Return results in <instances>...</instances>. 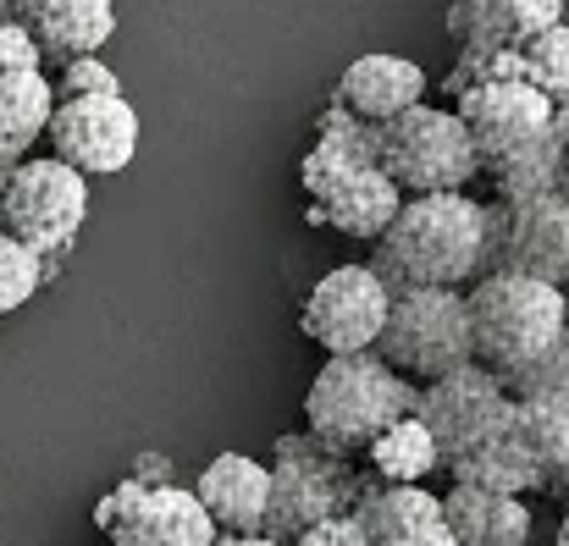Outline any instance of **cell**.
Wrapping results in <instances>:
<instances>
[{"label": "cell", "instance_id": "6da1fadb", "mask_svg": "<svg viewBox=\"0 0 569 546\" xmlns=\"http://www.w3.org/2000/svg\"><path fill=\"white\" fill-rule=\"evenodd\" d=\"M481 243L487 215L470 193H420L403 199L392 226L377 237V254L366 260L387 293L403 287H470L481 276Z\"/></svg>", "mask_w": 569, "mask_h": 546}, {"label": "cell", "instance_id": "7a4b0ae2", "mask_svg": "<svg viewBox=\"0 0 569 546\" xmlns=\"http://www.w3.org/2000/svg\"><path fill=\"white\" fill-rule=\"evenodd\" d=\"M465 310H470V364L498 375L503 392L569 332V299L526 276H476Z\"/></svg>", "mask_w": 569, "mask_h": 546}, {"label": "cell", "instance_id": "3957f363", "mask_svg": "<svg viewBox=\"0 0 569 546\" xmlns=\"http://www.w3.org/2000/svg\"><path fill=\"white\" fill-rule=\"evenodd\" d=\"M420 386L387 370L377 354H332L305 392V431L332 453H366L381 431L415 414Z\"/></svg>", "mask_w": 569, "mask_h": 546}, {"label": "cell", "instance_id": "277c9868", "mask_svg": "<svg viewBox=\"0 0 569 546\" xmlns=\"http://www.w3.org/2000/svg\"><path fill=\"white\" fill-rule=\"evenodd\" d=\"M271 508H266V542L288 546L321 519H343L355 514V503L371 492V475L349 458L332 453L327 442H316L310 431H288L271 447Z\"/></svg>", "mask_w": 569, "mask_h": 546}, {"label": "cell", "instance_id": "5b68a950", "mask_svg": "<svg viewBox=\"0 0 569 546\" xmlns=\"http://www.w3.org/2000/svg\"><path fill=\"white\" fill-rule=\"evenodd\" d=\"M377 172L403 199L420 193H470L481 161L470 150L465 122L448 105H409L403 117L377 128Z\"/></svg>", "mask_w": 569, "mask_h": 546}, {"label": "cell", "instance_id": "8992f818", "mask_svg": "<svg viewBox=\"0 0 569 546\" xmlns=\"http://www.w3.org/2000/svg\"><path fill=\"white\" fill-rule=\"evenodd\" d=\"M371 354L415 386H431V381L465 370L470 364L465 293L459 287H403V293H392Z\"/></svg>", "mask_w": 569, "mask_h": 546}, {"label": "cell", "instance_id": "52a82bcc", "mask_svg": "<svg viewBox=\"0 0 569 546\" xmlns=\"http://www.w3.org/2000/svg\"><path fill=\"white\" fill-rule=\"evenodd\" d=\"M89 221V178L61 166L56 155H28L11 166L0 193V232L17 237L44 265H61Z\"/></svg>", "mask_w": 569, "mask_h": 546}, {"label": "cell", "instance_id": "ba28073f", "mask_svg": "<svg viewBox=\"0 0 569 546\" xmlns=\"http://www.w3.org/2000/svg\"><path fill=\"white\" fill-rule=\"evenodd\" d=\"M487 243H481V276H526L548 282L569 299V199H492L481 204Z\"/></svg>", "mask_w": 569, "mask_h": 546}, {"label": "cell", "instance_id": "9c48e42d", "mask_svg": "<svg viewBox=\"0 0 569 546\" xmlns=\"http://www.w3.org/2000/svg\"><path fill=\"white\" fill-rule=\"evenodd\" d=\"M44 139H50V155L61 166H72L78 178H117L139 155V111L122 94L56 100Z\"/></svg>", "mask_w": 569, "mask_h": 546}, {"label": "cell", "instance_id": "30bf717a", "mask_svg": "<svg viewBox=\"0 0 569 546\" xmlns=\"http://www.w3.org/2000/svg\"><path fill=\"white\" fill-rule=\"evenodd\" d=\"M94 525L111 536V546H210L216 525L193 503L189 486H150L122 481L94 503Z\"/></svg>", "mask_w": 569, "mask_h": 546}, {"label": "cell", "instance_id": "8fae6325", "mask_svg": "<svg viewBox=\"0 0 569 546\" xmlns=\"http://www.w3.org/2000/svg\"><path fill=\"white\" fill-rule=\"evenodd\" d=\"M387 304H392V293L381 287L371 265H338L310 287L299 326L327 354H371L381 337V321H387Z\"/></svg>", "mask_w": 569, "mask_h": 546}, {"label": "cell", "instance_id": "7c38bea8", "mask_svg": "<svg viewBox=\"0 0 569 546\" xmlns=\"http://www.w3.org/2000/svg\"><path fill=\"white\" fill-rule=\"evenodd\" d=\"M509 408H515V397H509L503 381L487 375L481 364H465V370H453V375L420 386V403H415L420 425H426L431 442H437V464H442V469H448L487 425H498Z\"/></svg>", "mask_w": 569, "mask_h": 546}, {"label": "cell", "instance_id": "4fadbf2b", "mask_svg": "<svg viewBox=\"0 0 569 546\" xmlns=\"http://www.w3.org/2000/svg\"><path fill=\"white\" fill-rule=\"evenodd\" d=\"M448 111L465 122L470 150H476L481 166H487V161H503V155H515V150H526V144H531L537 133H548V122L559 117L537 89H526V83H515V78L476 83V89H465Z\"/></svg>", "mask_w": 569, "mask_h": 546}, {"label": "cell", "instance_id": "5bb4252c", "mask_svg": "<svg viewBox=\"0 0 569 546\" xmlns=\"http://www.w3.org/2000/svg\"><path fill=\"white\" fill-rule=\"evenodd\" d=\"M448 481L453 486H476V492H498V497H537L548 486L542 475V458L520 425V414L509 408L498 425H487L453 464H448Z\"/></svg>", "mask_w": 569, "mask_h": 546}, {"label": "cell", "instance_id": "9a60e30c", "mask_svg": "<svg viewBox=\"0 0 569 546\" xmlns=\"http://www.w3.org/2000/svg\"><path fill=\"white\" fill-rule=\"evenodd\" d=\"M11 22L39 44L44 61L67 67L117 39V0H11Z\"/></svg>", "mask_w": 569, "mask_h": 546}, {"label": "cell", "instance_id": "2e32d148", "mask_svg": "<svg viewBox=\"0 0 569 546\" xmlns=\"http://www.w3.org/2000/svg\"><path fill=\"white\" fill-rule=\"evenodd\" d=\"M216 536H260L271 508V469L249 453H216L204 475L189 486Z\"/></svg>", "mask_w": 569, "mask_h": 546}, {"label": "cell", "instance_id": "e0dca14e", "mask_svg": "<svg viewBox=\"0 0 569 546\" xmlns=\"http://www.w3.org/2000/svg\"><path fill=\"white\" fill-rule=\"evenodd\" d=\"M553 22H565V0H448V33L459 55L520 50Z\"/></svg>", "mask_w": 569, "mask_h": 546}, {"label": "cell", "instance_id": "ac0fdd59", "mask_svg": "<svg viewBox=\"0 0 569 546\" xmlns=\"http://www.w3.org/2000/svg\"><path fill=\"white\" fill-rule=\"evenodd\" d=\"M332 105H343V111L360 117L366 128H381V122L403 117L409 105H426V72H420L409 55L371 50V55H360V61H349V67L338 72Z\"/></svg>", "mask_w": 569, "mask_h": 546}, {"label": "cell", "instance_id": "d6986e66", "mask_svg": "<svg viewBox=\"0 0 569 546\" xmlns=\"http://www.w3.org/2000/svg\"><path fill=\"white\" fill-rule=\"evenodd\" d=\"M398 204H403V193L381 178L377 166H360V172H349L343 182H332L321 199H310L305 215H310V226H327V232H338V237L377 243L381 232L392 226Z\"/></svg>", "mask_w": 569, "mask_h": 546}, {"label": "cell", "instance_id": "ffe728a7", "mask_svg": "<svg viewBox=\"0 0 569 546\" xmlns=\"http://www.w3.org/2000/svg\"><path fill=\"white\" fill-rule=\"evenodd\" d=\"M442 525H448L453 546H531V503L476 492V486H448Z\"/></svg>", "mask_w": 569, "mask_h": 546}, {"label": "cell", "instance_id": "44dd1931", "mask_svg": "<svg viewBox=\"0 0 569 546\" xmlns=\"http://www.w3.org/2000/svg\"><path fill=\"white\" fill-rule=\"evenodd\" d=\"M360 166H377V128L349 117L343 105H327L316 117V144L299 155V182L310 199H321L332 182H343Z\"/></svg>", "mask_w": 569, "mask_h": 546}, {"label": "cell", "instance_id": "7402d4cb", "mask_svg": "<svg viewBox=\"0 0 569 546\" xmlns=\"http://www.w3.org/2000/svg\"><path fill=\"white\" fill-rule=\"evenodd\" d=\"M56 83L44 72H0V166L28 161V150L44 139Z\"/></svg>", "mask_w": 569, "mask_h": 546}, {"label": "cell", "instance_id": "603a6c76", "mask_svg": "<svg viewBox=\"0 0 569 546\" xmlns=\"http://www.w3.org/2000/svg\"><path fill=\"white\" fill-rule=\"evenodd\" d=\"M565 133H569V111H559L548 122V133H537L526 150L487 161L481 178L492 182L498 199H537V193H559V166H565Z\"/></svg>", "mask_w": 569, "mask_h": 546}, {"label": "cell", "instance_id": "cb8c5ba5", "mask_svg": "<svg viewBox=\"0 0 569 546\" xmlns=\"http://www.w3.org/2000/svg\"><path fill=\"white\" fill-rule=\"evenodd\" d=\"M442 519V497L426 486H377L355 503V525L366 530V546H392Z\"/></svg>", "mask_w": 569, "mask_h": 546}, {"label": "cell", "instance_id": "d4e9b609", "mask_svg": "<svg viewBox=\"0 0 569 546\" xmlns=\"http://www.w3.org/2000/svg\"><path fill=\"white\" fill-rule=\"evenodd\" d=\"M437 469H442V464H437V442H431V431L420 425V414L392 419L377 442L366 447V475H371L377 486H426Z\"/></svg>", "mask_w": 569, "mask_h": 546}, {"label": "cell", "instance_id": "484cf974", "mask_svg": "<svg viewBox=\"0 0 569 546\" xmlns=\"http://www.w3.org/2000/svg\"><path fill=\"white\" fill-rule=\"evenodd\" d=\"M515 78L537 89L553 111H569V22H553L515 50Z\"/></svg>", "mask_w": 569, "mask_h": 546}, {"label": "cell", "instance_id": "4316f807", "mask_svg": "<svg viewBox=\"0 0 569 546\" xmlns=\"http://www.w3.org/2000/svg\"><path fill=\"white\" fill-rule=\"evenodd\" d=\"M515 414L542 458V475L569 453V392H542V397H515Z\"/></svg>", "mask_w": 569, "mask_h": 546}, {"label": "cell", "instance_id": "83f0119b", "mask_svg": "<svg viewBox=\"0 0 569 546\" xmlns=\"http://www.w3.org/2000/svg\"><path fill=\"white\" fill-rule=\"evenodd\" d=\"M39 287H44V260H39V254H28L17 237H6V232H0V315L22 310Z\"/></svg>", "mask_w": 569, "mask_h": 546}, {"label": "cell", "instance_id": "f1b7e54d", "mask_svg": "<svg viewBox=\"0 0 569 546\" xmlns=\"http://www.w3.org/2000/svg\"><path fill=\"white\" fill-rule=\"evenodd\" d=\"M100 94H122V78L100 61V55H78L61 67L56 100H100Z\"/></svg>", "mask_w": 569, "mask_h": 546}, {"label": "cell", "instance_id": "f546056e", "mask_svg": "<svg viewBox=\"0 0 569 546\" xmlns=\"http://www.w3.org/2000/svg\"><path fill=\"white\" fill-rule=\"evenodd\" d=\"M542 392H569V332L509 386V397H542Z\"/></svg>", "mask_w": 569, "mask_h": 546}, {"label": "cell", "instance_id": "4dcf8cb0", "mask_svg": "<svg viewBox=\"0 0 569 546\" xmlns=\"http://www.w3.org/2000/svg\"><path fill=\"white\" fill-rule=\"evenodd\" d=\"M0 72H44V55H39V44L6 17L0 22Z\"/></svg>", "mask_w": 569, "mask_h": 546}, {"label": "cell", "instance_id": "1f68e13d", "mask_svg": "<svg viewBox=\"0 0 569 546\" xmlns=\"http://www.w3.org/2000/svg\"><path fill=\"white\" fill-rule=\"evenodd\" d=\"M288 546H366V530L355 525V514H343V519H321V525H310L305 536H293Z\"/></svg>", "mask_w": 569, "mask_h": 546}, {"label": "cell", "instance_id": "d6a6232c", "mask_svg": "<svg viewBox=\"0 0 569 546\" xmlns=\"http://www.w3.org/2000/svg\"><path fill=\"white\" fill-rule=\"evenodd\" d=\"M392 546H453V536H448V525L437 519V525H426V530H415V536H403V542Z\"/></svg>", "mask_w": 569, "mask_h": 546}, {"label": "cell", "instance_id": "836d02e7", "mask_svg": "<svg viewBox=\"0 0 569 546\" xmlns=\"http://www.w3.org/2000/svg\"><path fill=\"white\" fill-rule=\"evenodd\" d=\"M542 492H548V497H559V503L569 508V453L553 464V469H548V486H542Z\"/></svg>", "mask_w": 569, "mask_h": 546}, {"label": "cell", "instance_id": "e575fe53", "mask_svg": "<svg viewBox=\"0 0 569 546\" xmlns=\"http://www.w3.org/2000/svg\"><path fill=\"white\" fill-rule=\"evenodd\" d=\"M210 546H277V542H266V536H216Z\"/></svg>", "mask_w": 569, "mask_h": 546}, {"label": "cell", "instance_id": "d590c367", "mask_svg": "<svg viewBox=\"0 0 569 546\" xmlns=\"http://www.w3.org/2000/svg\"><path fill=\"white\" fill-rule=\"evenodd\" d=\"M559 193L569 199V133H565V166H559Z\"/></svg>", "mask_w": 569, "mask_h": 546}, {"label": "cell", "instance_id": "8d00e7d4", "mask_svg": "<svg viewBox=\"0 0 569 546\" xmlns=\"http://www.w3.org/2000/svg\"><path fill=\"white\" fill-rule=\"evenodd\" d=\"M553 546H569V508H565V519H559V542Z\"/></svg>", "mask_w": 569, "mask_h": 546}, {"label": "cell", "instance_id": "74e56055", "mask_svg": "<svg viewBox=\"0 0 569 546\" xmlns=\"http://www.w3.org/2000/svg\"><path fill=\"white\" fill-rule=\"evenodd\" d=\"M6 17H11V0H0V22H6Z\"/></svg>", "mask_w": 569, "mask_h": 546}]
</instances>
